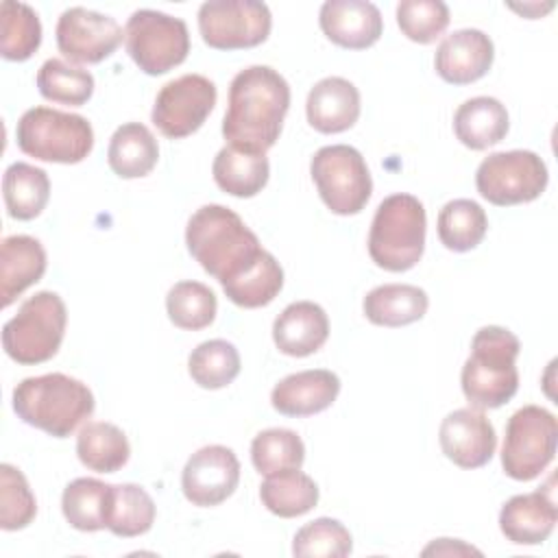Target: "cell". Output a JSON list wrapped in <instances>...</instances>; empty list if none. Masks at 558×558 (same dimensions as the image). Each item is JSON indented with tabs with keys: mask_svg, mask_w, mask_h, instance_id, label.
Masks as SVG:
<instances>
[{
	"mask_svg": "<svg viewBox=\"0 0 558 558\" xmlns=\"http://www.w3.org/2000/svg\"><path fill=\"white\" fill-rule=\"evenodd\" d=\"M288 109V81L268 65H251L231 81L222 135L238 150L266 155L279 140Z\"/></svg>",
	"mask_w": 558,
	"mask_h": 558,
	"instance_id": "obj_1",
	"label": "cell"
},
{
	"mask_svg": "<svg viewBox=\"0 0 558 558\" xmlns=\"http://www.w3.org/2000/svg\"><path fill=\"white\" fill-rule=\"evenodd\" d=\"M185 244L201 268L220 286L242 275L264 253L244 220L222 205H203L192 214L185 227Z\"/></svg>",
	"mask_w": 558,
	"mask_h": 558,
	"instance_id": "obj_2",
	"label": "cell"
},
{
	"mask_svg": "<svg viewBox=\"0 0 558 558\" xmlns=\"http://www.w3.org/2000/svg\"><path fill=\"white\" fill-rule=\"evenodd\" d=\"M13 410L54 438H68L94 414V395L81 379L63 373L26 377L13 388Z\"/></svg>",
	"mask_w": 558,
	"mask_h": 558,
	"instance_id": "obj_3",
	"label": "cell"
},
{
	"mask_svg": "<svg viewBox=\"0 0 558 558\" xmlns=\"http://www.w3.org/2000/svg\"><path fill=\"white\" fill-rule=\"evenodd\" d=\"M519 351V338L506 327L488 325L473 336L471 355L460 375L462 392L473 408H501L517 395Z\"/></svg>",
	"mask_w": 558,
	"mask_h": 558,
	"instance_id": "obj_4",
	"label": "cell"
},
{
	"mask_svg": "<svg viewBox=\"0 0 558 558\" xmlns=\"http://www.w3.org/2000/svg\"><path fill=\"white\" fill-rule=\"evenodd\" d=\"M425 207L416 196L403 192L386 196L368 231L371 259L390 272L414 268L425 251Z\"/></svg>",
	"mask_w": 558,
	"mask_h": 558,
	"instance_id": "obj_5",
	"label": "cell"
},
{
	"mask_svg": "<svg viewBox=\"0 0 558 558\" xmlns=\"http://www.w3.org/2000/svg\"><path fill=\"white\" fill-rule=\"evenodd\" d=\"M68 312L57 292L41 290L26 299L17 314L2 327L4 353L24 366L48 362L57 355L65 333Z\"/></svg>",
	"mask_w": 558,
	"mask_h": 558,
	"instance_id": "obj_6",
	"label": "cell"
},
{
	"mask_svg": "<svg viewBox=\"0 0 558 558\" xmlns=\"http://www.w3.org/2000/svg\"><path fill=\"white\" fill-rule=\"evenodd\" d=\"M15 137L24 155L50 163H78L94 148V129L83 116L50 107L24 111Z\"/></svg>",
	"mask_w": 558,
	"mask_h": 558,
	"instance_id": "obj_7",
	"label": "cell"
},
{
	"mask_svg": "<svg viewBox=\"0 0 558 558\" xmlns=\"http://www.w3.org/2000/svg\"><path fill=\"white\" fill-rule=\"evenodd\" d=\"M310 174L327 209L338 216L360 214L373 194V179L362 153L347 144L318 148Z\"/></svg>",
	"mask_w": 558,
	"mask_h": 558,
	"instance_id": "obj_8",
	"label": "cell"
},
{
	"mask_svg": "<svg viewBox=\"0 0 558 558\" xmlns=\"http://www.w3.org/2000/svg\"><path fill=\"white\" fill-rule=\"evenodd\" d=\"M558 445L556 416L541 405H523L506 425L501 466L504 473L519 482L538 477L554 460Z\"/></svg>",
	"mask_w": 558,
	"mask_h": 558,
	"instance_id": "obj_9",
	"label": "cell"
},
{
	"mask_svg": "<svg viewBox=\"0 0 558 558\" xmlns=\"http://www.w3.org/2000/svg\"><path fill=\"white\" fill-rule=\"evenodd\" d=\"M124 41L135 65L150 76L166 74L181 65L190 52L185 22L153 9H140L129 17Z\"/></svg>",
	"mask_w": 558,
	"mask_h": 558,
	"instance_id": "obj_10",
	"label": "cell"
},
{
	"mask_svg": "<svg viewBox=\"0 0 558 558\" xmlns=\"http://www.w3.org/2000/svg\"><path fill=\"white\" fill-rule=\"evenodd\" d=\"M547 181V166L532 150L493 153L477 166L475 172L480 196L499 207L538 198L545 192Z\"/></svg>",
	"mask_w": 558,
	"mask_h": 558,
	"instance_id": "obj_11",
	"label": "cell"
},
{
	"mask_svg": "<svg viewBox=\"0 0 558 558\" xmlns=\"http://www.w3.org/2000/svg\"><path fill=\"white\" fill-rule=\"evenodd\" d=\"M270 9L257 0H209L198 9L203 41L216 50L255 48L268 39Z\"/></svg>",
	"mask_w": 558,
	"mask_h": 558,
	"instance_id": "obj_12",
	"label": "cell"
},
{
	"mask_svg": "<svg viewBox=\"0 0 558 558\" xmlns=\"http://www.w3.org/2000/svg\"><path fill=\"white\" fill-rule=\"evenodd\" d=\"M216 85L207 76L183 74L159 89L150 120L163 137L181 140L203 126L216 105Z\"/></svg>",
	"mask_w": 558,
	"mask_h": 558,
	"instance_id": "obj_13",
	"label": "cell"
},
{
	"mask_svg": "<svg viewBox=\"0 0 558 558\" xmlns=\"http://www.w3.org/2000/svg\"><path fill=\"white\" fill-rule=\"evenodd\" d=\"M54 35L63 57L76 63H100L109 59L124 37L113 17L85 7L65 9L57 22Z\"/></svg>",
	"mask_w": 558,
	"mask_h": 558,
	"instance_id": "obj_14",
	"label": "cell"
},
{
	"mask_svg": "<svg viewBox=\"0 0 558 558\" xmlns=\"http://www.w3.org/2000/svg\"><path fill=\"white\" fill-rule=\"evenodd\" d=\"M240 482L238 456L222 445L201 447L190 456L181 473V488L190 504L211 508L233 495Z\"/></svg>",
	"mask_w": 558,
	"mask_h": 558,
	"instance_id": "obj_15",
	"label": "cell"
},
{
	"mask_svg": "<svg viewBox=\"0 0 558 558\" xmlns=\"http://www.w3.org/2000/svg\"><path fill=\"white\" fill-rule=\"evenodd\" d=\"M442 453L460 469L484 466L497 447L493 423L477 408H460L449 412L438 432Z\"/></svg>",
	"mask_w": 558,
	"mask_h": 558,
	"instance_id": "obj_16",
	"label": "cell"
},
{
	"mask_svg": "<svg viewBox=\"0 0 558 558\" xmlns=\"http://www.w3.org/2000/svg\"><path fill=\"white\" fill-rule=\"evenodd\" d=\"M495 46L490 37L477 28H462L447 35L436 48V74L451 85H469L480 81L493 65Z\"/></svg>",
	"mask_w": 558,
	"mask_h": 558,
	"instance_id": "obj_17",
	"label": "cell"
},
{
	"mask_svg": "<svg viewBox=\"0 0 558 558\" xmlns=\"http://www.w3.org/2000/svg\"><path fill=\"white\" fill-rule=\"evenodd\" d=\"M318 22L329 41L349 50L371 48L384 31L379 9L362 0H327L320 7Z\"/></svg>",
	"mask_w": 558,
	"mask_h": 558,
	"instance_id": "obj_18",
	"label": "cell"
},
{
	"mask_svg": "<svg viewBox=\"0 0 558 558\" xmlns=\"http://www.w3.org/2000/svg\"><path fill=\"white\" fill-rule=\"evenodd\" d=\"M340 392V379L327 368H310L283 377L270 392V403L286 416H312L327 410Z\"/></svg>",
	"mask_w": 558,
	"mask_h": 558,
	"instance_id": "obj_19",
	"label": "cell"
},
{
	"mask_svg": "<svg viewBox=\"0 0 558 558\" xmlns=\"http://www.w3.org/2000/svg\"><path fill=\"white\" fill-rule=\"evenodd\" d=\"M558 510L547 488L514 495L499 512V530L514 545H541L554 532Z\"/></svg>",
	"mask_w": 558,
	"mask_h": 558,
	"instance_id": "obj_20",
	"label": "cell"
},
{
	"mask_svg": "<svg viewBox=\"0 0 558 558\" xmlns=\"http://www.w3.org/2000/svg\"><path fill=\"white\" fill-rule=\"evenodd\" d=\"M360 92L342 76H327L318 81L305 102L307 122L318 133H342L360 118Z\"/></svg>",
	"mask_w": 558,
	"mask_h": 558,
	"instance_id": "obj_21",
	"label": "cell"
},
{
	"mask_svg": "<svg viewBox=\"0 0 558 558\" xmlns=\"http://www.w3.org/2000/svg\"><path fill=\"white\" fill-rule=\"evenodd\" d=\"M329 338V318L314 301L290 303L272 323L277 349L292 357L316 353Z\"/></svg>",
	"mask_w": 558,
	"mask_h": 558,
	"instance_id": "obj_22",
	"label": "cell"
},
{
	"mask_svg": "<svg viewBox=\"0 0 558 558\" xmlns=\"http://www.w3.org/2000/svg\"><path fill=\"white\" fill-rule=\"evenodd\" d=\"M46 251L31 235H9L0 246V296L9 307L26 288L37 283L46 272Z\"/></svg>",
	"mask_w": 558,
	"mask_h": 558,
	"instance_id": "obj_23",
	"label": "cell"
},
{
	"mask_svg": "<svg viewBox=\"0 0 558 558\" xmlns=\"http://www.w3.org/2000/svg\"><path fill=\"white\" fill-rule=\"evenodd\" d=\"M508 129V111L493 96L469 98L453 113V133L471 150H484L499 144Z\"/></svg>",
	"mask_w": 558,
	"mask_h": 558,
	"instance_id": "obj_24",
	"label": "cell"
},
{
	"mask_svg": "<svg viewBox=\"0 0 558 558\" xmlns=\"http://www.w3.org/2000/svg\"><path fill=\"white\" fill-rule=\"evenodd\" d=\"M364 314L379 327H403L425 316L429 307L427 292L410 283H384L364 296Z\"/></svg>",
	"mask_w": 558,
	"mask_h": 558,
	"instance_id": "obj_25",
	"label": "cell"
},
{
	"mask_svg": "<svg viewBox=\"0 0 558 558\" xmlns=\"http://www.w3.org/2000/svg\"><path fill=\"white\" fill-rule=\"evenodd\" d=\"M159 159V144L148 126L140 122H126L111 135L107 161L109 168L122 179L146 177Z\"/></svg>",
	"mask_w": 558,
	"mask_h": 558,
	"instance_id": "obj_26",
	"label": "cell"
},
{
	"mask_svg": "<svg viewBox=\"0 0 558 558\" xmlns=\"http://www.w3.org/2000/svg\"><path fill=\"white\" fill-rule=\"evenodd\" d=\"M211 172L216 185L222 192L238 198H251L266 187L270 177V163L266 155L225 146L218 150Z\"/></svg>",
	"mask_w": 558,
	"mask_h": 558,
	"instance_id": "obj_27",
	"label": "cell"
},
{
	"mask_svg": "<svg viewBox=\"0 0 558 558\" xmlns=\"http://www.w3.org/2000/svg\"><path fill=\"white\" fill-rule=\"evenodd\" d=\"M2 196L11 218L33 220L44 211L50 198V179L41 168L15 161L4 170Z\"/></svg>",
	"mask_w": 558,
	"mask_h": 558,
	"instance_id": "obj_28",
	"label": "cell"
},
{
	"mask_svg": "<svg viewBox=\"0 0 558 558\" xmlns=\"http://www.w3.org/2000/svg\"><path fill=\"white\" fill-rule=\"evenodd\" d=\"M76 456L89 471L116 473L129 462L131 445L118 425L92 421L76 436Z\"/></svg>",
	"mask_w": 558,
	"mask_h": 558,
	"instance_id": "obj_29",
	"label": "cell"
},
{
	"mask_svg": "<svg viewBox=\"0 0 558 558\" xmlns=\"http://www.w3.org/2000/svg\"><path fill=\"white\" fill-rule=\"evenodd\" d=\"M259 499L268 512L292 519L310 512L318 504V486L301 469H290L266 475L259 486Z\"/></svg>",
	"mask_w": 558,
	"mask_h": 558,
	"instance_id": "obj_30",
	"label": "cell"
},
{
	"mask_svg": "<svg viewBox=\"0 0 558 558\" xmlns=\"http://www.w3.org/2000/svg\"><path fill=\"white\" fill-rule=\"evenodd\" d=\"M111 484L94 477L72 480L61 495V510L65 521L81 532H98L107 527Z\"/></svg>",
	"mask_w": 558,
	"mask_h": 558,
	"instance_id": "obj_31",
	"label": "cell"
},
{
	"mask_svg": "<svg viewBox=\"0 0 558 558\" xmlns=\"http://www.w3.org/2000/svg\"><path fill=\"white\" fill-rule=\"evenodd\" d=\"M155 523V501L137 484H111L107 530L122 538L146 534Z\"/></svg>",
	"mask_w": 558,
	"mask_h": 558,
	"instance_id": "obj_32",
	"label": "cell"
},
{
	"mask_svg": "<svg viewBox=\"0 0 558 558\" xmlns=\"http://www.w3.org/2000/svg\"><path fill=\"white\" fill-rule=\"evenodd\" d=\"M281 288H283V268L279 266L275 255H270L268 251H264L259 259L253 266H248L242 275H238L235 279L222 286L227 299L246 310H255L272 303L275 296L281 292Z\"/></svg>",
	"mask_w": 558,
	"mask_h": 558,
	"instance_id": "obj_33",
	"label": "cell"
},
{
	"mask_svg": "<svg viewBox=\"0 0 558 558\" xmlns=\"http://www.w3.org/2000/svg\"><path fill=\"white\" fill-rule=\"evenodd\" d=\"M436 227L440 242L449 251L466 253L484 240L488 231V218L486 211L475 201L456 198L440 209Z\"/></svg>",
	"mask_w": 558,
	"mask_h": 558,
	"instance_id": "obj_34",
	"label": "cell"
},
{
	"mask_svg": "<svg viewBox=\"0 0 558 558\" xmlns=\"http://www.w3.org/2000/svg\"><path fill=\"white\" fill-rule=\"evenodd\" d=\"M41 44V24L37 13L15 0H4L0 9V54L7 61L31 59Z\"/></svg>",
	"mask_w": 558,
	"mask_h": 558,
	"instance_id": "obj_35",
	"label": "cell"
},
{
	"mask_svg": "<svg viewBox=\"0 0 558 558\" xmlns=\"http://www.w3.org/2000/svg\"><path fill=\"white\" fill-rule=\"evenodd\" d=\"M166 312L174 327L198 331L214 323L218 299L201 281H179L168 290Z\"/></svg>",
	"mask_w": 558,
	"mask_h": 558,
	"instance_id": "obj_36",
	"label": "cell"
},
{
	"mask_svg": "<svg viewBox=\"0 0 558 558\" xmlns=\"http://www.w3.org/2000/svg\"><path fill=\"white\" fill-rule=\"evenodd\" d=\"M187 371L201 388L218 390L240 375V353L227 340H207L190 353Z\"/></svg>",
	"mask_w": 558,
	"mask_h": 558,
	"instance_id": "obj_37",
	"label": "cell"
},
{
	"mask_svg": "<svg viewBox=\"0 0 558 558\" xmlns=\"http://www.w3.org/2000/svg\"><path fill=\"white\" fill-rule=\"evenodd\" d=\"M251 460L262 475L301 469L305 460V445L296 432L286 427H270L253 438Z\"/></svg>",
	"mask_w": 558,
	"mask_h": 558,
	"instance_id": "obj_38",
	"label": "cell"
},
{
	"mask_svg": "<svg viewBox=\"0 0 558 558\" xmlns=\"http://www.w3.org/2000/svg\"><path fill=\"white\" fill-rule=\"evenodd\" d=\"M37 89L46 100L81 107L94 94V76L63 59H48L37 72Z\"/></svg>",
	"mask_w": 558,
	"mask_h": 558,
	"instance_id": "obj_39",
	"label": "cell"
},
{
	"mask_svg": "<svg viewBox=\"0 0 558 558\" xmlns=\"http://www.w3.org/2000/svg\"><path fill=\"white\" fill-rule=\"evenodd\" d=\"M353 549L349 530L329 517L305 523L292 541V554L299 558H344Z\"/></svg>",
	"mask_w": 558,
	"mask_h": 558,
	"instance_id": "obj_40",
	"label": "cell"
},
{
	"mask_svg": "<svg viewBox=\"0 0 558 558\" xmlns=\"http://www.w3.org/2000/svg\"><path fill=\"white\" fill-rule=\"evenodd\" d=\"M35 514L37 501L24 473L11 464H0V527L7 532L22 530Z\"/></svg>",
	"mask_w": 558,
	"mask_h": 558,
	"instance_id": "obj_41",
	"label": "cell"
},
{
	"mask_svg": "<svg viewBox=\"0 0 558 558\" xmlns=\"http://www.w3.org/2000/svg\"><path fill=\"white\" fill-rule=\"evenodd\" d=\"M401 33L416 44L436 41L449 26V9L440 0H403L397 4Z\"/></svg>",
	"mask_w": 558,
	"mask_h": 558,
	"instance_id": "obj_42",
	"label": "cell"
}]
</instances>
